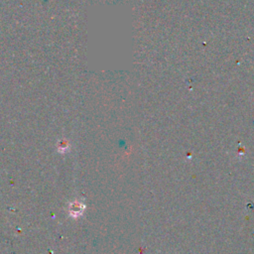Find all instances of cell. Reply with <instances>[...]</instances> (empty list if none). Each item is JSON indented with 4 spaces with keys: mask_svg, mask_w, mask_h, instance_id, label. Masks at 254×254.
<instances>
[{
    "mask_svg": "<svg viewBox=\"0 0 254 254\" xmlns=\"http://www.w3.org/2000/svg\"><path fill=\"white\" fill-rule=\"evenodd\" d=\"M84 204L80 201H73L69 204V213L71 217L74 219H77L79 216H80L84 211Z\"/></svg>",
    "mask_w": 254,
    "mask_h": 254,
    "instance_id": "obj_1",
    "label": "cell"
},
{
    "mask_svg": "<svg viewBox=\"0 0 254 254\" xmlns=\"http://www.w3.org/2000/svg\"><path fill=\"white\" fill-rule=\"evenodd\" d=\"M69 143H68L67 141H65V140H63V141H61L60 142V145H59V152H61V153H65V152H67L68 150H69Z\"/></svg>",
    "mask_w": 254,
    "mask_h": 254,
    "instance_id": "obj_2",
    "label": "cell"
}]
</instances>
